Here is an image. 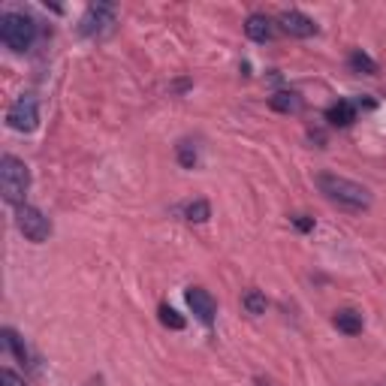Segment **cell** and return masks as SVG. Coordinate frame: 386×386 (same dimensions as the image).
Masks as SVG:
<instances>
[{"mask_svg":"<svg viewBox=\"0 0 386 386\" xmlns=\"http://www.w3.org/2000/svg\"><path fill=\"white\" fill-rule=\"evenodd\" d=\"M0 39L15 54L28 52L36 43V21L25 12H3L0 15Z\"/></svg>","mask_w":386,"mask_h":386,"instance_id":"obj_3","label":"cell"},{"mask_svg":"<svg viewBox=\"0 0 386 386\" xmlns=\"http://www.w3.org/2000/svg\"><path fill=\"white\" fill-rule=\"evenodd\" d=\"M184 217L191 220V224H206V220L211 217V206L206 200H193V202H187Z\"/></svg>","mask_w":386,"mask_h":386,"instance_id":"obj_15","label":"cell"},{"mask_svg":"<svg viewBox=\"0 0 386 386\" xmlns=\"http://www.w3.org/2000/svg\"><path fill=\"white\" fill-rule=\"evenodd\" d=\"M347 67H350L356 76H377V61L372 58V54H365L362 49H353V52H350Z\"/></svg>","mask_w":386,"mask_h":386,"instance_id":"obj_12","label":"cell"},{"mask_svg":"<svg viewBox=\"0 0 386 386\" xmlns=\"http://www.w3.org/2000/svg\"><path fill=\"white\" fill-rule=\"evenodd\" d=\"M115 19H118L115 3L97 0V3H91L82 19H78V34H82L85 39H103V36L112 34Z\"/></svg>","mask_w":386,"mask_h":386,"instance_id":"obj_4","label":"cell"},{"mask_svg":"<svg viewBox=\"0 0 386 386\" xmlns=\"http://www.w3.org/2000/svg\"><path fill=\"white\" fill-rule=\"evenodd\" d=\"M187 308L193 311V317L202 323V326H211L215 323V314H217V302L211 299L208 290H202V287H187Z\"/></svg>","mask_w":386,"mask_h":386,"instance_id":"obj_7","label":"cell"},{"mask_svg":"<svg viewBox=\"0 0 386 386\" xmlns=\"http://www.w3.org/2000/svg\"><path fill=\"white\" fill-rule=\"evenodd\" d=\"M0 191H3V200L10 206H25V193L30 191V169L21 157H0Z\"/></svg>","mask_w":386,"mask_h":386,"instance_id":"obj_2","label":"cell"},{"mask_svg":"<svg viewBox=\"0 0 386 386\" xmlns=\"http://www.w3.org/2000/svg\"><path fill=\"white\" fill-rule=\"evenodd\" d=\"M0 383H3V386H25V380H21L12 368H3V372H0Z\"/></svg>","mask_w":386,"mask_h":386,"instance_id":"obj_19","label":"cell"},{"mask_svg":"<svg viewBox=\"0 0 386 386\" xmlns=\"http://www.w3.org/2000/svg\"><path fill=\"white\" fill-rule=\"evenodd\" d=\"M3 347L10 350L19 362H25V365H28V359H30L28 356V347H25V341H21V338L12 332V329H3Z\"/></svg>","mask_w":386,"mask_h":386,"instance_id":"obj_14","label":"cell"},{"mask_svg":"<svg viewBox=\"0 0 386 386\" xmlns=\"http://www.w3.org/2000/svg\"><path fill=\"white\" fill-rule=\"evenodd\" d=\"M245 34H248V39H254V43H269V39H272V21L266 19L263 12L248 15V21H245Z\"/></svg>","mask_w":386,"mask_h":386,"instance_id":"obj_10","label":"cell"},{"mask_svg":"<svg viewBox=\"0 0 386 386\" xmlns=\"http://www.w3.org/2000/svg\"><path fill=\"white\" fill-rule=\"evenodd\" d=\"M160 323H163L167 329H172V332H181V329L187 326V320L181 317L175 308H169V305H160Z\"/></svg>","mask_w":386,"mask_h":386,"instance_id":"obj_18","label":"cell"},{"mask_svg":"<svg viewBox=\"0 0 386 386\" xmlns=\"http://www.w3.org/2000/svg\"><path fill=\"white\" fill-rule=\"evenodd\" d=\"M326 121L332 124V127H350L353 121H356V106L350 103V100H338L326 109Z\"/></svg>","mask_w":386,"mask_h":386,"instance_id":"obj_9","label":"cell"},{"mask_svg":"<svg viewBox=\"0 0 386 386\" xmlns=\"http://www.w3.org/2000/svg\"><path fill=\"white\" fill-rule=\"evenodd\" d=\"M317 187H320V193L326 196L329 202H335V206H341L347 211L372 208V191H368V187H362V184H356V181H350V178L332 175V172H323V175H317Z\"/></svg>","mask_w":386,"mask_h":386,"instance_id":"obj_1","label":"cell"},{"mask_svg":"<svg viewBox=\"0 0 386 386\" xmlns=\"http://www.w3.org/2000/svg\"><path fill=\"white\" fill-rule=\"evenodd\" d=\"M293 224H296V230H302V233H311V230H314V220H311V217H305V215L293 217Z\"/></svg>","mask_w":386,"mask_h":386,"instance_id":"obj_20","label":"cell"},{"mask_svg":"<svg viewBox=\"0 0 386 386\" xmlns=\"http://www.w3.org/2000/svg\"><path fill=\"white\" fill-rule=\"evenodd\" d=\"M242 305H245V311L254 314V317L266 314V308H269V302H266V293H259V290H248L245 299H242Z\"/></svg>","mask_w":386,"mask_h":386,"instance_id":"obj_16","label":"cell"},{"mask_svg":"<svg viewBox=\"0 0 386 386\" xmlns=\"http://www.w3.org/2000/svg\"><path fill=\"white\" fill-rule=\"evenodd\" d=\"M278 21H281L283 34H290V36H296V39H308V36L317 34V25H314V19H308V15L299 12V10H283Z\"/></svg>","mask_w":386,"mask_h":386,"instance_id":"obj_8","label":"cell"},{"mask_svg":"<svg viewBox=\"0 0 386 386\" xmlns=\"http://www.w3.org/2000/svg\"><path fill=\"white\" fill-rule=\"evenodd\" d=\"M269 106L275 109V112L290 115V112H299V109H302V97H299L296 91H278V94H275V97L269 100Z\"/></svg>","mask_w":386,"mask_h":386,"instance_id":"obj_13","label":"cell"},{"mask_svg":"<svg viewBox=\"0 0 386 386\" xmlns=\"http://www.w3.org/2000/svg\"><path fill=\"white\" fill-rule=\"evenodd\" d=\"M335 329L338 332H344V335H359L362 332V314H356L353 308H341V311H335Z\"/></svg>","mask_w":386,"mask_h":386,"instance_id":"obj_11","label":"cell"},{"mask_svg":"<svg viewBox=\"0 0 386 386\" xmlns=\"http://www.w3.org/2000/svg\"><path fill=\"white\" fill-rule=\"evenodd\" d=\"M6 124L15 133H34L39 127V103L34 94H25V97L15 100L10 112H6Z\"/></svg>","mask_w":386,"mask_h":386,"instance_id":"obj_6","label":"cell"},{"mask_svg":"<svg viewBox=\"0 0 386 386\" xmlns=\"http://www.w3.org/2000/svg\"><path fill=\"white\" fill-rule=\"evenodd\" d=\"M15 224H19L21 235H25L28 242H34V245H43V242L52 235V220L34 206H19V211H15Z\"/></svg>","mask_w":386,"mask_h":386,"instance_id":"obj_5","label":"cell"},{"mask_svg":"<svg viewBox=\"0 0 386 386\" xmlns=\"http://www.w3.org/2000/svg\"><path fill=\"white\" fill-rule=\"evenodd\" d=\"M175 154H178V163L184 169H196V163H200V154H196V145L193 142H178V148H175Z\"/></svg>","mask_w":386,"mask_h":386,"instance_id":"obj_17","label":"cell"}]
</instances>
